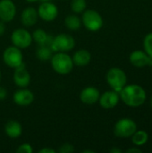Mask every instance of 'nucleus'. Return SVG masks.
<instances>
[{
    "instance_id": "nucleus-3",
    "label": "nucleus",
    "mask_w": 152,
    "mask_h": 153,
    "mask_svg": "<svg viewBox=\"0 0 152 153\" xmlns=\"http://www.w3.org/2000/svg\"><path fill=\"white\" fill-rule=\"evenodd\" d=\"M107 82L109 86L114 89L115 91H120L125 85L127 82V77L125 73L117 67H113L108 70L107 74Z\"/></svg>"
},
{
    "instance_id": "nucleus-25",
    "label": "nucleus",
    "mask_w": 152,
    "mask_h": 153,
    "mask_svg": "<svg viewBox=\"0 0 152 153\" xmlns=\"http://www.w3.org/2000/svg\"><path fill=\"white\" fill-rule=\"evenodd\" d=\"M32 152H33V149L31 145L29 143H23L20 145L16 150L17 153H32Z\"/></svg>"
},
{
    "instance_id": "nucleus-10",
    "label": "nucleus",
    "mask_w": 152,
    "mask_h": 153,
    "mask_svg": "<svg viewBox=\"0 0 152 153\" xmlns=\"http://www.w3.org/2000/svg\"><path fill=\"white\" fill-rule=\"evenodd\" d=\"M13 82L20 88H26L30 82V75L22 63L18 67L14 68Z\"/></svg>"
},
{
    "instance_id": "nucleus-12",
    "label": "nucleus",
    "mask_w": 152,
    "mask_h": 153,
    "mask_svg": "<svg viewBox=\"0 0 152 153\" xmlns=\"http://www.w3.org/2000/svg\"><path fill=\"white\" fill-rule=\"evenodd\" d=\"M13 100L16 105L22 106V107H26V106L30 105L33 102L34 95L30 90L22 88L20 90H17L13 93Z\"/></svg>"
},
{
    "instance_id": "nucleus-32",
    "label": "nucleus",
    "mask_w": 152,
    "mask_h": 153,
    "mask_svg": "<svg viewBox=\"0 0 152 153\" xmlns=\"http://www.w3.org/2000/svg\"><path fill=\"white\" fill-rule=\"evenodd\" d=\"M83 153H87V152H90V153H94V152L93 151H89V150H87V151H83L82 152Z\"/></svg>"
},
{
    "instance_id": "nucleus-26",
    "label": "nucleus",
    "mask_w": 152,
    "mask_h": 153,
    "mask_svg": "<svg viewBox=\"0 0 152 153\" xmlns=\"http://www.w3.org/2000/svg\"><path fill=\"white\" fill-rule=\"evenodd\" d=\"M74 151V148L72 144L70 143H64L58 150L60 153H70Z\"/></svg>"
},
{
    "instance_id": "nucleus-6",
    "label": "nucleus",
    "mask_w": 152,
    "mask_h": 153,
    "mask_svg": "<svg viewBox=\"0 0 152 153\" xmlns=\"http://www.w3.org/2000/svg\"><path fill=\"white\" fill-rule=\"evenodd\" d=\"M137 130L136 123L130 118H122L116 122L114 128L116 136L121 138L131 137Z\"/></svg>"
},
{
    "instance_id": "nucleus-33",
    "label": "nucleus",
    "mask_w": 152,
    "mask_h": 153,
    "mask_svg": "<svg viewBox=\"0 0 152 153\" xmlns=\"http://www.w3.org/2000/svg\"><path fill=\"white\" fill-rule=\"evenodd\" d=\"M27 2H30V3H33V2H36V1H39V0H26Z\"/></svg>"
},
{
    "instance_id": "nucleus-19",
    "label": "nucleus",
    "mask_w": 152,
    "mask_h": 153,
    "mask_svg": "<svg viewBox=\"0 0 152 153\" xmlns=\"http://www.w3.org/2000/svg\"><path fill=\"white\" fill-rule=\"evenodd\" d=\"M53 56L52 49L47 45H39V48L36 50V56L40 61H48Z\"/></svg>"
},
{
    "instance_id": "nucleus-11",
    "label": "nucleus",
    "mask_w": 152,
    "mask_h": 153,
    "mask_svg": "<svg viewBox=\"0 0 152 153\" xmlns=\"http://www.w3.org/2000/svg\"><path fill=\"white\" fill-rule=\"evenodd\" d=\"M16 13L15 4L12 0H1L0 1V20L7 22H11Z\"/></svg>"
},
{
    "instance_id": "nucleus-31",
    "label": "nucleus",
    "mask_w": 152,
    "mask_h": 153,
    "mask_svg": "<svg viewBox=\"0 0 152 153\" xmlns=\"http://www.w3.org/2000/svg\"><path fill=\"white\" fill-rule=\"evenodd\" d=\"M110 152L111 153H121L122 152V151H121V150H119V149L114 148V149H112V150L110 151Z\"/></svg>"
},
{
    "instance_id": "nucleus-24",
    "label": "nucleus",
    "mask_w": 152,
    "mask_h": 153,
    "mask_svg": "<svg viewBox=\"0 0 152 153\" xmlns=\"http://www.w3.org/2000/svg\"><path fill=\"white\" fill-rule=\"evenodd\" d=\"M143 45H144V49L146 54L152 58V32L149 33L143 41Z\"/></svg>"
},
{
    "instance_id": "nucleus-9",
    "label": "nucleus",
    "mask_w": 152,
    "mask_h": 153,
    "mask_svg": "<svg viewBox=\"0 0 152 153\" xmlns=\"http://www.w3.org/2000/svg\"><path fill=\"white\" fill-rule=\"evenodd\" d=\"M37 11H38L39 17H40L42 20L46 22L54 21L58 14L57 6L51 2L41 3V4L39 6V9Z\"/></svg>"
},
{
    "instance_id": "nucleus-28",
    "label": "nucleus",
    "mask_w": 152,
    "mask_h": 153,
    "mask_svg": "<svg viewBox=\"0 0 152 153\" xmlns=\"http://www.w3.org/2000/svg\"><path fill=\"white\" fill-rule=\"evenodd\" d=\"M39 153H56V151L51 148H43L39 151Z\"/></svg>"
},
{
    "instance_id": "nucleus-34",
    "label": "nucleus",
    "mask_w": 152,
    "mask_h": 153,
    "mask_svg": "<svg viewBox=\"0 0 152 153\" xmlns=\"http://www.w3.org/2000/svg\"><path fill=\"white\" fill-rule=\"evenodd\" d=\"M39 1H40L41 3H43V2H50L51 0H39Z\"/></svg>"
},
{
    "instance_id": "nucleus-16",
    "label": "nucleus",
    "mask_w": 152,
    "mask_h": 153,
    "mask_svg": "<svg viewBox=\"0 0 152 153\" xmlns=\"http://www.w3.org/2000/svg\"><path fill=\"white\" fill-rule=\"evenodd\" d=\"M38 17H39L38 11L34 7H27L22 13L21 21L24 26L30 27L37 22Z\"/></svg>"
},
{
    "instance_id": "nucleus-7",
    "label": "nucleus",
    "mask_w": 152,
    "mask_h": 153,
    "mask_svg": "<svg viewBox=\"0 0 152 153\" xmlns=\"http://www.w3.org/2000/svg\"><path fill=\"white\" fill-rule=\"evenodd\" d=\"M22 54L19 48L15 46L8 47L3 54V59L6 65L12 68H16L21 65L22 62Z\"/></svg>"
},
{
    "instance_id": "nucleus-22",
    "label": "nucleus",
    "mask_w": 152,
    "mask_h": 153,
    "mask_svg": "<svg viewBox=\"0 0 152 153\" xmlns=\"http://www.w3.org/2000/svg\"><path fill=\"white\" fill-rule=\"evenodd\" d=\"M31 36H32V40H34L39 45H45L49 37V35L42 29H38L34 30Z\"/></svg>"
},
{
    "instance_id": "nucleus-2",
    "label": "nucleus",
    "mask_w": 152,
    "mask_h": 153,
    "mask_svg": "<svg viewBox=\"0 0 152 153\" xmlns=\"http://www.w3.org/2000/svg\"><path fill=\"white\" fill-rule=\"evenodd\" d=\"M50 60L53 69L59 74H67L73 68V58L65 52H56Z\"/></svg>"
},
{
    "instance_id": "nucleus-23",
    "label": "nucleus",
    "mask_w": 152,
    "mask_h": 153,
    "mask_svg": "<svg viewBox=\"0 0 152 153\" xmlns=\"http://www.w3.org/2000/svg\"><path fill=\"white\" fill-rule=\"evenodd\" d=\"M86 0H73L71 3V9L75 13H83L86 9Z\"/></svg>"
},
{
    "instance_id": "nucleus-35",
    "label": "nucleus",
    "mask_w": 152,
    "mask_h": 153,
    "mask_svg": "<svg viewBox=\"0 0 152 153\" xmlns=\"http://www.w3.org/2000/svg\"><path fill=\"white\" fill-rule=\"evenodd\" d=\"M1 78H2V74H1V70H0V82H1Z\"/></svg>"
},
{
    "instance_id": "nucleus-4",
    "label": "nucleus",
    "mask_w": 152,
    "mask_h": 153,
    "mask_svg": "<svg viewBox=\"0 0 152 153\" xmlns=\"http://www.w3.org/2000/svg\"><path fill=\"white\" fill-rule=\"evenodd\" d=\"M82 22L84 27L90 31H97L103 26V19L101 15L95 10H85L82 13Z\"/></svg>"
},
{
    "instance_id": "nucleus-20",
    "label": "nucleus",
    "mask_w": 152,
    "mask_h": 153,
    "mask_svg": "<svg viewBox=\"0 0 152 153\" xmlns=\"http://www.w3.org/2000/svg\"><path fill=\"white\" fill-rule=\"evenodd\" d=\"M65 24L69 30H77L82 25V20L75 14H70L65 18Z\"/></svg>"
},
{
    "instance_id": "nucleus-14",
    "label": "nucleus",
    "mask_w": 152,
    "mask_h": 153,
    "mask_svg": "<svg viewBox=\"0 0 152 153\" xmlns=\"http://www.w3.org/2000/svg\"><path fill=\"white\" fill-rule=\"evenodd\" d=\"M99 96L100 93L97 88L86 87L82 91L80 94V100L82 103L86 105H93L99 100Z\"/></svg>"
},
{
    "instance_id": "nucleus-8",
    "label": "nucleus",
    "mask_w": 152,
    "mask_h": 153,
    "mask_svg": "<svg viewBox=\"0 0 152 153\" xmlns=\"http://www.w3.org/2000/svg\"><path fill=\"white\" fill-rule=\"evenodd\" d=\"M11 40L13 46L19 48L20 49H24L30 46L32 42V36L25 29H17L13 31Z\"/></svg>"
},
{
    "instance_id": "nucleus-30",
    "label": "nucleus",
    "mask_w": 152,
    "mask_h": 153,
    "mask_svg": "<svg viewBox=\"0 0 152 153\" xmlns=\"http://www.w3.org/2000/svg\"><path fill=\"white\" fill-rule=\"evenodd\" d=\"M127 153H142V150L141 149H137V148H132V149H129L126 151Z\"/></svg>"
},
{
    "instance_id": "nucleus-36",
    "label": "nucleus",
    "mask_w": 152,
    "mask_h": 153,
    "mask_svg": "<svg viewBox=\"0 0 152 153\" xmlns=\"http://www.w3.org/2000/svg\"><path fill=\"white\" fill-rule=\"evenodd\" d=\"M151 108H152V96H151Z\"/></svg>"
},
{
    "instance_id": "nucleus-1",
    "label": "nucleus",
    "mask_w": 152,
    "mask_h": 153,
    "mask_svg": "<svg viewBox=\"0 0 152 153\" xmlns=\"http://www.w3.org/2000/svg\"><path fill=\"white\" fill-rule=\"evenodd\" d=\"M119 92L123 102L132 108L142 106L146 100V92L144 89L137 84L125 86Z\"/></svg>"
},
{
    "instance_id": "nucleus-27",
    "label": "nucleus",
    "mask_w": 152,
    "mask_h": 153,
    "mask_svg": "<svg viewBox=\"0 0 152 153\" xmlns=\"http://www.w3.org/2000/svg\"><path fill=\"white\" fill-rule=\"evenodd\" d=\"M6 95H7V91L5 90V88L0 86V100H3L6 98Z\"/></svg>"
},
{
    "instance_id": "nucleus-21",
    "label": "nucleus",
    "mask_w": 152,
    "mask_h": 153,
    "mask_svg": "<svg viewBox=\"0 0 152 153\" xmlns=\"http://www.w3.org/2000/svg\"><path fill=\"white\" fill-rule=\"evenodd\" d=\"M149 139V135L145 131H137L132 135V142L133 143V144L137 145V146H141L147 143Z\"/></svg>"
},
{
    "instance_id": "nucleus-5",
    "label": "nucleus",
    "mask_w": 152,
    "mask_h": 153,
    "mask_svg": "<svg viewBox=\"0 0 152 153\" xmlns=\"http://www.w3.org/2000/svg\"><path fill=\"white\" fill-rule=\"evenodd\" d=\"M75 46V40L73 36L65 33L59 34L53 38L50 48L53 52H67Z\"/></svg>"
},
{
    "instance_id": "nucleus-17",
    "label": "nucleus",
    "mask_w": 152,
    "mask_h": 153,
    "mask_svg": "<svg viewBox=\"0 0 152 153\" xmlns=\"http://www.w3.org/2000/svg\"><path fill=\"white\" fill-rule=\"evenodd\" d=\"M91 59L90 53L86 49H81L74 53L73 56V62L77 66H85L87 65Z\"/></svg>"
},
{
    "instance_id": "nucleus-18",
    "label": "nucleus",
    "mask_w": 152,
    "mask_h": 153,
    "mask_svg": "<svg viewBox=\"0 0 152 153\" xmlns=\"http://www.w3.org/2000/svg\"><path fill=\"white\" fill-rule=\"evenodd\" d=\"M4 132L5 134L10 138H17L22 134V128L19 122L15 120H10L5 124Z\"/></svg>"
},
{
    "instance_id": "nucleus-29",
    "label": "nucleus",
    "mask_w": 152,
    "mask_h": 153,
    "mask_svg": "<svg viewBox=\"0 0 152 153\" xmlns=\"http://www.w3.org/2000/svg\"><path fill=\"white\" fill-rule=\"evenodd\" d=\"M5 31V25H4V22L0 21V36L4 35Z\"/></svg>"
},
{
    "instance_id": "nucleus-15",
    "label": "nucleus",
    "mask_w": 152,
    "mask_h": 153,
    "mask_svg": "<svg viewBox=\"0 0 152 153\" xmlns=\"http://www.w3.org/2000/svg\"><path fill=\"white\" fill-rule=\"evenodd\" d=\"M130 62L136 67H144L147 65H152V58L141 50H135L130 55Z\"/></svg>"
},
{
    "instance_id": "nucleus-13",
    "label": "nucleus",
    "mask_w": 152,
    "mask_h": 153,
    "mask_svg": "<svg viewBox=\"0 0 152 153\" xmlns=\"http://www.w3.org/2000/svg\"><path fill=\"white\" fill-rule=\"evenodd\" d=\"M100 106L105 109L115 108L119 101V95L116 91H106L99 99Z\"/></svg>"
}]
</instances>
